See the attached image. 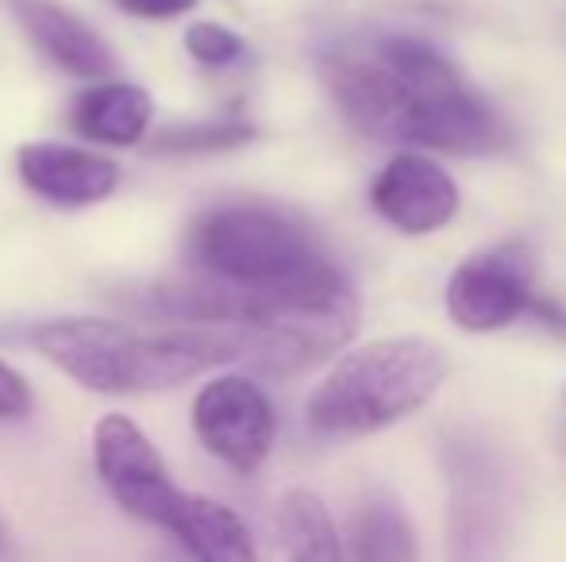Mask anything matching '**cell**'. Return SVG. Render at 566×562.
I'll return each instance as SVG.
<instances>
[{"label":"cell","instance_id":"1","mask_svg":"<svg viewBox=\"0 0 566 562\" xmlns=\"http://www.w3.org/2000/svg\"><path fill=\"white\" fill-rule=\"evenodd\" d=\"M321 74L339 113L374 139L443 155H490L509 142L505 120L428 39L378 35L363 51H328Z\"/></svg>","mask_w":566,"mask_h":562},{"label":"cell","instance_id":"2","mask_svg":"<svg viewBox=\"0 0 566 562\" xmlns=\"http://www.w3.org/2000/svg\"><path fill=\"white\" fill-rule=\"evenodd\" d=\"M31 347L90 393H158L212 367L247 362L266 374L313 367L301 343L243 328H186L143 336L105 316H59L31 331Z\"/></svg>","mask_w":566,"mask_h":562},{"label":"cell","instance_id":"3","mask_svg":"<svg viewBox=\"0 0 566 562\" xmlns=\"http://www.w3.org/2000/svg\"><path fill=\"white\" fill-rule=\"evenodd\" d=\"M189 258L212 285L313 308H355V289L301 216L274 204H220L189 232Z\"/></svg>","mask_w":566,"mask_h":562},{"label":"cell","instance_id":"4","mask_svg":"<svg viewBox=\"0 0 566 562\" xmlns=\"http://www.w3.org/2000/svg\"><path fill=\"white\" fill-rule=\"evenodd\" d=\"M448 359L417 336L366 343L339 362L308 397V427L324 439H355L405 421L436 397Z\"/></svg>","mask_w":566,"mask_h":562},{"label":"cell","instance_id":"5","mask_svg":"<svg viewBox=\"0 0 566 562\" xmlns=\"http://www.w3.org/2000/svg\"><path fill=\"white\" fill-rule=\"evenodd\" d=\"M451 562H505L509 551V470L485 439L454 432L443 439Z\"/></svg>","mask_w":566,"mask_h":562},{"label":"cell","instance_id":"6","mask_svg":"<svg viewBox=\"0 0 566 562\" xmlns=\"http://www.w3.org/2000/svg\"><path fill=\"white\" fill-rule=\"evenodd\" d=\"M93 466L119 509L170 532L186 489L174 481L158 447L132 416H101L93 427Z\"/></svg>","mask_w":566,"mask_h":562},{"label":"cell","instance_id":"7","mask_svg":"<svg viewBox=\"0 0 566 562\" xmlns=\"http://www.w3.org/2000/svg\"><path fill=\"white\" fill-rule=\"evenodd\" d=\"M193 432L212 458L235 474H251L266 463L277 435L270 397L243 374H220L197 393Z\"/></svg>","mask_w":566,"mask_h":562},{"label":"cell","instance_id":"8","mask_svg":"<svg viewBox=\"0 0 566 562\" xmlns=\"http://www.w3.org/2000/svg\"><path fill=\"white\" fill-rule=\"evenodd\" d=\"M536 258L524 243L478 251L454 266L448 282V312L462 331H497L532 308Z\"/></svg>","mask_w":566,"mask_h":562},{"label":"cell","instance_id":"9","mask_svg":"<svg viewBox=\"0 0 566 562\" xmlns=\"http://www.w3.org/2000/svg\"><path fill=\"white\" fill-rule=\"evenodd\" d=\"M370 204L381 220L409 235H428L459 212V185L428 155H394L370 185Z\"/></svg>","mask_w":566,"mask_h":562},{"label":"cell","instance_id":"10","mask_svg":"<svg viewBox=\"0 0 566 562\" xmlns=\"http://www.w3.org/2000/svg\"><path fill=\"white\" fill-rule=\"evenodd\" d=\"M15 166L31 193L62 209L97 204L119 185V166L113 158L66 147V142H28L20 147Z\"/></svg>","mask_w":566,"mask_h":562},{"label":"cell","instance_id":"11","mask_svg":"<svg viewBox=\"0 0 566 562\" xmlns=\"http://www.w3.org/2000/svg\"><path fill=\"white\" fill-rule=\"evenodd\" d=\"M8 4L31 43L59 70L74 77H97V82L116 70L113 46L70 8L54 4V0H8Z\"/></svg>","mask_w":566,"mask_h":562},{"label":"cell","instance_id":"12","mask_svg":"<svg viewBox=\"0 0 566 562\" xmlns=\"http://www.w3.org/2000/svg\"><path fill=\"white\" fill-rule=\"evenodd\" d=\"M170 536L193 562H259L251 528L239 520V512H231L212 497L186 494Z\"/></svg>","mask_w":566,"mask_h":562},{"label":"cell","instance_id":"13","mask_svg":"<svg viewBox=\"0 0 566 562\" xmlns=\"http://www.w3.org/2000/svg\"><path fill=\"white\" fill-rule=\"evenodd\" d=\"M150 105L147 89L132 82H97L74 100V128L85 139L105 142V147H132L147 136L150 128Z\"/></svg>","mask_w":566,"mask_h":562},{"label":"cell","instance_id":"14","mask_svg":"<svg viewBox=\"0 0 566 562\" xmlns=\"http://www.w3.org/2000/svg\"><path fill=\"white\" fill-rule=\"evenodd\" d=\"M277 532L290 562H343V548L328 509L308 489H290L277 509Z\"/></svg>","mask_w":566,"mask_h":562},{"label":"cell","instance_id":"15","mask_svg":"<svg viewBox=\"0 0 566 562\" xmlns=\"http://www.w3.org/2000/svg\"><path fill=\"white\" fill-rule=\"evenodd\" d=\"M355 562H417V528L394 497H370L358 509Z\"/></svg>","mask_w":566,"mask_h":562},{"label":"cell","instance_id":"16","mask_svg":"<svg viewBox=\"0 0 566 562\" xmlns=\"http://www.w3.org/2000/svg\"><path fill=\"white\" fill-rule=\"evenodd\" d=\"M254 139V128L247 120H205L189 128H166L155 139V150L166 155H212V150H235Z\"/></svg>","mask_w":566,"mask_h":562},{"label":"cell","instance_id":"17","mask_svg":"<svg viewBox=\"0 0 566 562\" xmlns=\"http://www.w3.org/2000/svg\"><path fill=\"white\" fill-rule=\"evenodd\" d=\"M186 51L193 54L201 66L209 70H224V66H235L239 59L247 54V43L235 35V31L220 28V23H189L186 31Z\"/></svg>","mask_w":566,"mask_h":562},{"label":"cell","instance_id":"18","mask_svg":"<svg viewBox=\"0 0 566 562\" xmlns=\"http://www.w3.org/2000/svg\"><path fill=\"white\" fill-rule=\"evenodd\" d=\"M35 409V393L23 382L20 370H12L0 359V421H23Z\"/></svg>","mask_w":566,"mask_h":562},{"label":"cell","instance_id":"19","mask_svg":"<svg viewBox=\"0 0 566 562\" xmlns=\"http://www.w3.org/2000/svg\"><path fill=\"white\" fill-rule=\"evenodd\" d=\"M197 0H116L119 12L139 15V20H170V15L189 12Z\"/></svg>","mask_w":566,"mask_h":562},{"label":"cell","instance_id":"20","mask_svg":"<svg viewBox=\"0 0 566 562\" xmlns=\"http://www.w3.org/2000/svg\"><path fill=\"white\" fill-rule=\"evenodd\" d=\"M0 551H4V528H0Z\"/></svg>","mask_w":566,"mask_h":562}]
</instances>
